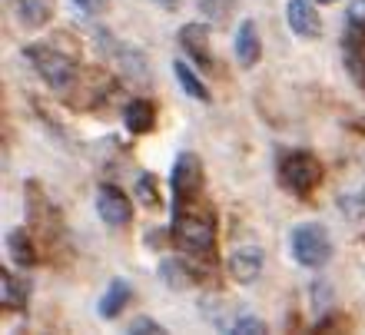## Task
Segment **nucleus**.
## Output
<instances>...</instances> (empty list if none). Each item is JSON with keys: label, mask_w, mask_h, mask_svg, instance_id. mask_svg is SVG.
Listing matches in <instances>:
<instances>
[{"label": "nucleus", "mask_w": 365, "mask_h": 335, "mask_svg": "<svg viewBox=\"0 0 365 335\" xmlns=\"http://www.w3.org/2000/svg\"><path fill=\"white\" fill-rule=\"evenodd\" d=\"M342 63H346V73L352 77V83L365 93V30L349 27L346 24V37H342Z\"/></svg>", "instance_id": "10"}, {"label": "nucleus", "mask_w": 365, "mask_h": 335, "mask_svg": "<svg viewBox=\"0 0 365 335\" xmlns=\"http://www.w3.org/2000/svg\"><path fill=\"white\" fill-rule=\"evenodd\" d=\"M230 332L232 335H262V332H269V329H266V322L256 319V316H240L230 326Z\"/></svg>", "instance_id": "24"}, {"label": "nucleus", "mask_w": 365, "mask_h": 335, "mask_svg": "<svg viewBox=\"0 0 365 335\" xmlns=\"http://www.w3.org/2000/svg\"><path fill=\"white\" fill-rule=\"evenodd\" d=\"M180 47L202 70H216V60H212V50H210V30L202 27V24H186L180 30Z\"/></svg>", "instance_id": "11"}, {"label": "nucleus", "mask_w": 365, "mask_h": 335, "mask_svg": "<svg viewBox=\"0 0 365 335\" xmlns=\"http://www.w3.org/2000/svg\"><path fill=\"white\" fill-rule=\"evenodd\" d=\"M286 20H289V30L302 40H316L322 34V17L316 14V7L309 0H289Z\"/></svg>", "instance_id": "12"}, {"label": "nucleus", "mask_w": 365, "mask_h": 335, "mask_svg": "<svg viewBox=\"0 0 365 335\" xmlns=\"http://www.w3.org/2000/svg\"><path fill=\"white\" fill-rule=\"evenodd\" d=\"M170 190H173L176 202H190L200 196L202 190V163L196 153H180L170 172Z\"/></svg>", "instance_id": "7"}, {"label": "nucleus", "mask_w": 365, "mask_h": 335, "mask_svg": "<svg viewBox=\"0 0 365 335\" xmlns=\"http://www.w3.org/2000/svg\"><path fill=\"white\" fill-rule=\"evenodd\" d=\"M289 249H292L296 262H302V266H309V269H319V266H326L329 256H332V239H329V232L322 230V226L302 222V226H296L292 236H289Z\"/></svg>", "instance_id": "4"}, {"label": "nucleus", "mask_w": 365, "mask_h": 335, "mask_svg": "<svg viewBox=\"0 0 365 335\" xmlns=\"http://www.w3.org/2000/svg\"><path fill=\"white\" fill-rule=\"evenodd\" d=\"M73 4H77V10L90 14V17H100V14L110 10V0H73Z\"/></svg>", "instance_id": "27"}, {"label": "nucleus", "mask_w": 365, "mask_h": 335, "mask_svg": "<svg viewBox=\"0 0 365 335\" xmlns=\"http://www.w3.org/2000/svg\"><path fill=\"white\" fill-rule=\"evenodd\" d=\"M116 67L123 70L130 80H140V83H150V73H146V57L136 53V50L116 47Z\"/></svg>", "instance_id": "19"}, {"label": "nucleus", "mask_w": 365, "mask_h": 335, "mask_svg": "<svg viewBox=\"0 0 365 335\" xmlns=\"http://www.w3.org/2000/svg\"><path fill=\"white\" fill-rule=\"evenodd\" d=\"M130 332H140V335H163V326L160 322H153V319H133V326H130Z\"/></svg>", "instance_id": "26"}, {"label": "nucleus", "mask_w": 365, "mask_h": 335, "mask_svg": "<svg viewBox=\"0 0 365 335\" xmlns=\"http://www.w3.org/2000/svg\"><path fill=\"white\" fill-rule=\"evenodd\" d=\"M156 7H163V10H176L180 7V0H153Z\"/></svg>", "instance_id": "28"}, {"label": "nucleus", "mask_w": 365, "mask_h": 335, "mask_svg": "<svg viewBox=\"0 0 365 335\" xmlns=\"http://www.w3.org/2000/svg\"><path fill=\"white\" fill-rule=\"evenodd\" d=\"M316 4H336V0H316Z\"/></svg>", "instance_id": "29"}, {"label": "nucleus", "mask_w": 365, "mask_h": 335, "mask_svg": "<svg viewBox=\"0 0 365 335\" xmlns=\"http://www.w3.org/2000/svg\"><path fill=\"white\" fill-rule=\"evenodd\" d=\"M110 90H113V77H110L103 67H83L67 96L77 110H93V106L110 100Z\"/></svg>", "instance_id": "6"}, {"label": "nucleus", "mask_w": 365, "mask_h": 335, "mask_svg": "<svg viewBox=\"0 0 365 335\" xmlns=\"http://www.w3.org/2000/svg\"><path fill=\"white\" fill-rule=\"evenodd\" d=\"M7 249H10V259L24 269H30L34 262H37V249H34L30 230H10L7 232Z\"/></svg>", "instance_id": "18"}, {"label": "nucleus", "mask_w": 365, "mask_h": 335, "mask_svg": "<svg viewBox=\"0 0 365 335\" xmlns=\"http://www.w3.org/2000/svg\"><path fill=\"white\" fill-rule=\"evenodd\" d=\"M24 57L30 60V67L37 70V77L50 86V90H57V93H70V86L77 80L80 67L77 60L63 53V50L50 47V43H30L24 50Z\"/></svg>", "instance_id": "1"}, {"label": "nucleus", "mask_w": 365, "mask_h": 335, "mask_svg": "<svg viewBox=\"0 0 365 335\" xmlns=\"http://www.w3.org/2000/svg\"><path fill=\"white\" fill-rule=\"evenodd\" d=\"M173 73H176V80H180V86H182V93L186 96H192V100H200V103H206L210 100V90H206V83H202L196 73H192L182 60H176L173 63Z\"/></svg>", "instance_id": "20"}, {"label": "nucleus", "mask_w": 365, "mask_h": 335, "mask_svg": "<svg viewBox=\"0 0 365 335\" xmlns=\"http://www.w3.org/2000/svg\"><path fill=\"white\" fill-rule=\"evenodd\" d=\"M136 196L143 200V206H150V210H156L160 206V190H156V180L150 176V172H143L140 180H136Z\"/></svg>", "instance_id": "23"}, {"label": "nucleus", "mask_w": 365, "mask_h": 335, "mask_svg": "<svg viewBox=\"0 0 365 335\" xmlns=\"http://www.w3.org/2000/svg\"><path fill=\"white\" fill-rule=\"evenodd\" d=\"M346 24H349V27L365 30V0H352V4H349V10H346Z\"/></svg>", "instance_id": "25"}, {"label": "nucleus", "mask_w": 365, "mask_h": 335, "mask_svg": "<svg viewBox=\"0 0 365 335\" xmlns=\"http://www.w3.org/2000/svg\"><path fill=\"white\" fill-rule=\"evenodd\" d=\"M173 242L190 259H210L216 249V222L210 212H176L173 216Z\"/></svg>", "instance_id": "2"}, {"label": "nucleus", "mask_w": 365, "mask_h": 335, "mask_svg": "<svg viewBox=\"0 0 365 335\" xmlns=\"http://www.w3.org/2000/svg\"><path fill=\"white\" fill-rule=\"evenodd\" d=\"M196 4H200V14H206L216 24L230 20V14L236 10V0H196Z\"/></svg>", "instance_id": "22"}, {"label": "nucleus", "mask_w": 365, "mask_h": 335, "mask_svg": "<svg viewBox=\"0 0 365 335\" xmlns=\"http://www.w3.org/2000/svg\"><path fill=\"white\" fill-rule=\"evenodd\" d=\"M160 279H163L173 292H182V289H190V282H192V269H186L182 262H176V259H163V262H160Z\"/></svg>", "instance_id": "21"}, {"label": "nucleus", "mask_w": 365, "mask_h": 335, "mask_svg": "<svg viewBox=\"0 0 365 335\" xmlns=\"http://www.w3.org/2000/svg\"><path fill=\"white\" fill-rule=\"evenodd\" d=\"M262 57V40H259V30L252 20H242L240 30H236V60L240 67H256Z\"/></svg>", "instance_id": "13"}, {"label": "nucleus", "mask_w": 365, "mask_h": 335, "mask_svg": "<svg viewBox=\"0 0 365 335\" xmlns=\"http://www.w3.org/2000/svg\"><path fill=\"white\" fill-rule=\"evenodd\" d=\"M123 120H126V130H130V133L143 136L156 126V110L150 100H130L123 110Z\"/></svg>", "instance_id": "15"}, {"label": "nucleus", "mask_w": 365, "mask_h": 335, "mask_svg": "<svg viewBox=\"0 0 365 335\" xmlns=\"http://www.w3.org/2000/svg\"><path fill=\"white\" fill-rule=\"evenodd\" d=\"M14 10H17V20L24 27L37 30L53 17V0H14Z\"/></svg>", "instance_id": "16"}, {"label": "nucleus", "mask_w": 365, "mask_h": 335, "mask_svg": "<svg viewBox=\"0 0 365 335\" xmlns=\"http://www.w3.org/2000/svg\"><path fill=\"white\" fill-rule=\"evenodd\" d=\"M230 276L240 282V286H252L256 279L262 276V266H266V256H262L259 246H236L230 252Z\"/></svg>", "instance_id": "9"}, {"label": "nucleus", "mask_w": 365, "mask_h": 335, "mask_svg": "<svg viewBox=\"0 0 365 335\" xmlns=\"http://www.w3.org/2000/svg\"><path fill=\"white\" fill-rule=\"evenodd\" d=\"M24 196H27V222H30V230L37 232L47 246H57V242L67 236L60 210L50 202V196L43 192L40 182H27V186H24Z\"/></svg>", "instance_id": "3"}, {"label": "nucleus", "mask_w": 365, "mask_h": 335, "mask_svg": "<svg viewBox=\"0 0 365 335\" xmlns=\"http://www.w3.org/2000/svg\"><path fill=\"white\" fill-rule=\"evenodd\" d=\"M279 180L289 192L296 196H309L322 182V163L312 153H289L279 166Z\"/></svg>", "instance_id": "5"}, {"label": "nucleus", "mask_w": 365, "mask_h": 335, "mask_svg": "<svg viewBox=\"0 0 365 335\" xmlns=\"http://www.w3.org/2000/svg\"><path fill=\"white\" fill-rule=\"evenodd\" d=\"M0 296H4V306L20 312L27 306V296H30V282L27 279L14 276V272H0Z\"/></svg>", "instance_id": "17"}, {"label": "nucleus", "mask_w": 365, "mask_h": 335, "mask_svg": "<svg viewBox=\"0 0 365 335\" xmlns=\"http://www.w3.org/2000/svg\"><path fill=\"white\" fill-rule=\"evenodd\" d=\"M96 212H100V220L106 222V226H130V220H133V202L126 200V192L120 190V186H110V182H103L100 190H96Z\"/></svg>", "instance_id": "8"}, {"label": "nucleus", "mask_w": 365, "mask_h": 335, "mask_svg": "<svg viewBox=\"0 0 365 335\" xmlns=\"http://www.w3.org/2000/svg\"><path fill=\"white\" fill-rule=\"evenodd\" d=\"M130 299H133L130 282H126V279H110V286H106V292H103V299H100V309H96V312H100L103 319H116L126 306H130Z\"/></svg>", "instance_id": "14"}]
</instances>
